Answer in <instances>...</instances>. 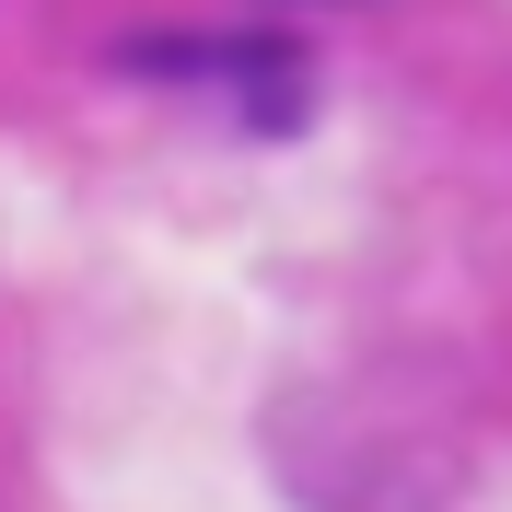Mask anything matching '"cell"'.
<instances>
[{
  "instance_id": "6da1fadb",
  "label": "cell",
  "mask_w": 512,
  "mask_h": 512,
  "mask_svg": "<svg viewBox=\"0 0 512 512\" xmlns=\"http://www.w3.org/2000/svg\"><path fill=\"white\" fill-rule=\"evenodd\" d=\"M140 70H163V82H198V94H222L233 128H291L303 117V59L291 47H128Z\"/></svg>"
}]
</instances>
